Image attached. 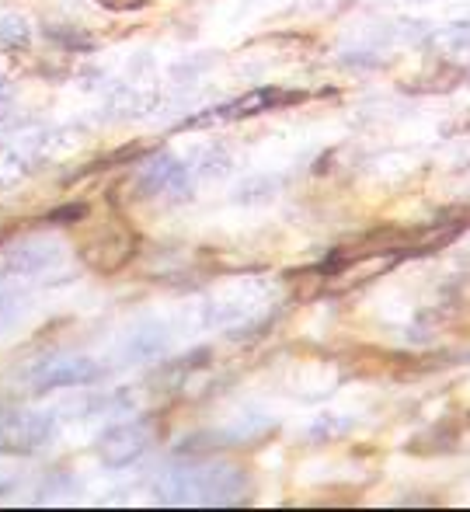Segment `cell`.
<instances>
[{
  "label": "cell",
  "instance_id": "cell-3",
  "mask_svg": "<svg viewBox=\"0 0 470 512\" xmlns=\"http://www.w3.org/2000/svg\"><path fill=\"white\" fill-rule=\"evenodd\" d=\"M150 446V429L147 425H119V429H108L101 436V460L112 467H122V464H133L143 450Z\"/></svg>",
  "mask_w": 470,
  "mask_h": 512
},
{
  "label": "cell",
  "instance_id": "cell-2",
  "mask_svg": "<svg viewBox=\"0 0 470 512\" xmlns=\"http://www.w3.org/2000/svg\"><path fill=\"white\" fill-rule=\"evenodd\" d=\"M49 432H53V418L46 415H14L0 425V450L7 453H32L42 443H49Z\"/></svg>",
  "mask_w": 470,
  "mask_h": 512
},
{
  "label": "cell",
  "instance_id": "cell-1",
  "mask_svg": "<svg viewBox=\"0 0 470 512\" xmlns=\"http://www.w3.org/2000/svg\"><path fill=\"white\" fill-rule=\"evenodd\" d=\"M74 241L84 265H91L94 272H119L136 251L133 230L115 213L84 216L81 227H74Z\"/></svg>",
  "mask_w": 470,
  "mask_h": 512
}]
</instances>
